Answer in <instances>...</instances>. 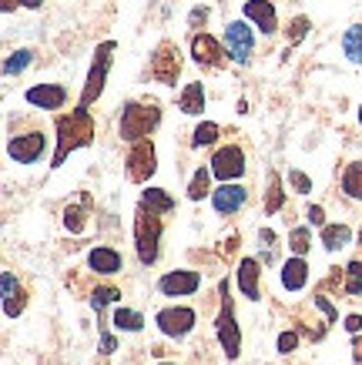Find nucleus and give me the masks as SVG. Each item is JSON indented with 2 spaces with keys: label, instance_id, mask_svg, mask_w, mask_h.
<instances>
[{
  "label": "nucleus",
  "instance_id": "obj_1",
  "mask_svg": "<svg viewBox=\"0 0 362 365\" xmlns=\"http://www.w3.org/2000/svg\"><path fill=\"white\" fill-rule=\"evenodd\" d=\"M54 131H57V151L51 158V168H61L71 158V151L88 148L98 138V121L91 118L88 108H74L71 114H57Z\"/></svg>",
  "mask_w": 362,
  "mask_h": 365
},
{
  "label": "nucleus",
  "instance_id": "obj_2",
  "mask_svg": "<svg viewBox=\"0 0 362 365\" xmlns=\"http://www.w3.org/2000/svg\"><path fill=\"white\" fill-rule=\"evenodd\" d=\"M161 238H165V215L138 201L134 208V252L144 268H151L161 258Z\"/></svg>",
  "mask_w": 362,
  "mask_h": 365
},
{
  "label": "nucleus",
  "instance_id": "obj_3",
  "mask_svg": "<svg viewBox=\"0 0 362 365\" xmlns=\"http://www.w3.org/2000/svg\"><path fill=\"white\" fill-rule=\"evenodd\" d=\"M158 124H161V104H154V101H128L121 108L118 134H121V141L138 144L144 138H151V131Z\"/></svg>",
  "mask_w": 362,
  "mask_h": 365
},
{
  "label": "nucleus",
  "instance_id": "obj_4",
  "mask_svg": "<svg viewBox=\"0 0 362 365\" xmlns=\"http://www.w3.org/2000/svg\"><path fill=\"white\" fill-rule=\"evenodd\" d=\"M215 335H218V345L225 359H238L241 355V329H238V315H235V305H231L228 295V282H218V315H215Z\"/></svg>",
  "mask_w": 362,
  "mask_h": 365
},
{
  "label": "nucleus",
  "instance_id": "obj_5",
  "mask_svg": "<svg viewBox=\"0 0 362 365\" xmlns=\"http://www.w3.org/2000/svg\"><path fill=\"white\" fill-rule=\"evenodd\" d=\"M114 51H118V44H114V41H104V44H98V51H94V61H91V71H88V81H84V88H81V101H77V108H91V104H94V101L104 94V84H108L111 64H114Z\"/></svg>",
  "mask_w": 362,
  "mask_h": 365
},
{
  "label": "nucleus",
  "instance_id": "obj_6",
  "mask_svg": "<svg viewBox=\"0 0 362 365\" xmlns=\"http://www.w3.org/2000/svg\"><path fill=\"white\" fill-rule=\"evenodd\" d=\"M181 47L175 44V41H161V44L151 51V64H148V71H151V78L158 81V84H165V88H175L178 84V74H181Z\"/></svg>",
  "mask_w": 362,
  "mask_h": 365
},
{
  "label": "nucleus",
  "instance_id": "obj_7",
  "mask_svg": "<svg viewBox=\"0 0 362 365\" xmlns=\"http://www.w3.org/2000/svg\"><path fill=\"white\" fill-rule=\"evenodd\" d=\"M225 51H228V57L235 61V64H252L255 57V31L248 27V21H228V27H225Z\"/></svg>",
  "mask_w": 362,
  "mask_h": 365
},
{
  "label": "nucleus",
  "instance_id": "obj_8",
  "mask_svg": "<svg viewBox=\"0 0 362 365\" xmlns=\"http://www.w3.org/2000/svg\"><path fill=\"white\" fill-rule=\"evenodd\" d=\"M195 309H188V305H168L154 315V325H158V332L168 335V339H188L191 329H195Z\"/></svg>",
  "mask_w": 362,
  "mask_h": 365
},
{
  "label": "nucleus",
  "instance_id": "obj_9",
  "mask_svg": "<svg viewBox=\"0 0 362 365\" xmlns=\"http://www.w3.org/2000/svg\"><path fill=\"white\" fill-rule=\"evenodd\" d=\"M44 151H47L44 131H24V134H14L11 141H7V155L17 165H37L44 158Z\"/></svg>",
  "mask_w": 362,
  "mask_h": 365
},
{
  "label": "nucleus",
  "instance_id": "obj_10",
  "mask_svg": "<svg viewBox=\"0 0 362 365\" xmlns=\"http://www.w3.org/2000/svg\"><path fill=\"white\" fill-rule=\"evenodd\" d=\"M128 181H134V185H144L148 178L158 171V151H154V144L144 138V141L131 144V151H128Z\"/></svg>",
  "mask_w": 362,
  "mask_h": 365
},
{
  "label": "nucleus",
  "instance_id": "obj_11",
  "mask_svg": "<svg viewBox=\"0 0 362 365\" xmlns=\"http://www.w3.org/2000/svg\"><path fill=\"white\" fill-rule=\"evenodd\" d=\"M208 168L221 185H225V181H238V178L245 175V151H241L238 144H221L218 151L211 155Z\"/></svg>",
  "mask_w": 362,
  "mask_h": 365
},
{
  "label": "nucleus",
  "instance_id": "obj_12",
  "mask_svg": "<svg viewBox=\"0 0 362 365\" xmlns=\"http://www.w3.org/2000/svg\"><path fill=\"white\" fill-rule=\"evenodd\" d=\"M191 57H195V64L208 67V71H221V67L231 61L228 51H225V44L215 41L211 34H201V31L191 37Z\"/></svg>",
  "mask_w": 362,
  "mask_h": 365
},
{
  "label": "nucleus",
  "instance_id": "obj_13",
  "mask_svg": "<svg viewBox=\"0 0 362 365\" xmlns=\"http://www.w3.org/2000/svg\"><path fill=\"white\" fill-rule=\"evenodd\" d=\"M201 288V275L195 268H181V272H165L158 278V292L161 295H171V299H185V295H195Z\"/></svg>",
  "mask_w": 362,
  "mask_h": 365
},
{
  "label": "nucleus",
  "instance_id": "obj_14",
  "mask_svg": "<svg viewBox=\"0 0 362 365\" xmlns=\"http://www.w3.org/2000/svg\"><path fill=\"white\" fill-rule=\"evenodd\" d=\"M245 201H248V191L241 188L238 181H225L221 188L211 191V208L218 215H235V211L245 208Z\"/></svg>",
  "mask_w": 362,
  "mask_h": 365
},
{
  "label": "nucleus",
  "instance_id": "obj_15",
  "mask_svg": "<svg viewBox=\"0 0 362 365\" xmlns=\"http://www.w3.org/2000/svg\"><path fill=\"white\" fill-rule=\"evenodd\" d=\"M24 98H27V104L41 108V111H61L67 104V88L64 84H37Z\"/></svg>",
  "mask_w": 362,
  "mask_h": 365
},
{
  "label": "nucleus",
  "instance_id": "obj_16",
  "mask_svg": "<svg viewBox=\"0 0 362 365\" xmlns=\"http://www.w3.org/2000/svg\"><path fill=\"white\" fill-rule=\"evenodd\" d=\"M121 252L118 248H111V245H94L91 248V255H88V268L94 272V275H104V278H111V275H118L121 272Z\"/></svg>",
  "mask_w": 362,
  "mask_h": 365
},
{
  "label": "nucleus",
  "instance_id": "obj_17",
  "mask_svg": "<svg viewBox=\"0 0 362 365\" xmlns=\"http://www.w3.org/2000/svg\"><path fill=\"white\" fill-rule=\"evenodd\" d=\"M238 292L245 299L258 302V295H262V262L258 258H241L238 262Z\"/></svg>",
  "mask_w": 362,
  "mask_h": 365
},
{
  "label": "nucleus",
  "instance_id": "obj_18",
  "mask_svg": "<svg viewBox=\"0 0 362 365\" xmlns=\"http://www.w3.org/2000/svg\"><path fill=\"white\" fill-rule=\"evenodd\" d=\"M245 21L255 24L262 34H275L278 31V14L268 0H245Z\"/></svg>",
  "mask_w": 362,
  "mask_h": 365
},
{
  "label": "nucleus",
  "instance_id": "obj_19",
  "mask_svg": "<svg viewBox=\"0 0 362 365\" xmlns=\"http://www.w3.org/2000/svg\"><path fill=\"white\" fill-rule=\"evenodd\" d=\"M24 309H27V292H24V285L14 282V272H4V315L17 319V315H24Z\"/></svg>",
  "mask_w": 362,
  "mask_h": 365
},
{
  "label": "nucleus",
  "instance_id": "obj_20",
  "mask_svg": "<svg viewBox=\"0 0 362 365\" xmlns=\"http://www.w3.org/2000/svg\"><path fill=\"white\" fill-rule=\"evenodd\" d=\"M282 288L286 292H302V288L308 285V265L302 255H296V258H288L286 265H282Z\"/></svg>",
  "mask_w": 362,
  "mask_h": 365
},
{
  "label": "nucleus",
  "instance_id": "obj_21",
  "mask_svg": "<svg viewBox=\"0 0 362 365\" xmlns=\"http://www.w3.org/2000/svg\"><path fill=\"white\" fill-rule=\"evenodd\" d=\"M178 111H185V114H201L205 111V84H201V81L185 84V91L178 94Z\"/></svg>",
  "mask_w": 362,
  "mask_h": 365
},
{
  "label": "nucleus",
  "instance_id": "obj_22",
  "mask_svg": "<svg viewBox=\"0 0 362 365\" xmlns=\"http://www.w3.org/2000/svg\"><path fill=\"white\" fill-rule=\"evenodd\" d=\"M88 205H91V198H84L81 205H67V208H64V228H67L71 235L88 232V225H91Z\"/></svg>",
  "mask_w": 362,
  "mask_h": 365
},
{
  "label": "nucleus",
  "instance_id": "obj_23",
  "mask_svg": "<svg viewBox=\"0 0 362 365\" xmlns=\"http://www.w3.org/2000/svg\"><path fill=\"white\" fill-rule=\"evenodd\" d=\"M342 195L352 201H362V161H349L342 171Z\"/></svg>",
  "mask_w": 362,
  "mask_h": 365
},
{
  "label": "nucleus",
  "instance_id": "obj_24",
  "mask_svg": "<svg viewBox=\"0 0 362 365\" xmlns=\"http://www.w3.org/2000/svg\"><path fill=\"white\" fill-rule=\"evenodd\" d=\"M349 245H352L349 225H326V228H322V248L339 252V248H349Z\"/></svg>",
  "mask_w": 362,
  "mask_h": 365
},
{
  "label": "nucleus",
  "instance_id": "obj_25",
  "mask_svg": "<svg viewBox=\"0 0 362 365\" xmlns=\"http://www.w3.org/2000/svg\"><path fill=\"white\" fill-rule=\"evenodd\" d=\"M211 168H198L195 175H191V181H188V198L191 201H205V195H211Z\"/></svg>",
  "mask_w": 362,
  "mask_h": 365
},
{
  "label": "nucleus",
  "instance_id": "obj_26",
  "mask_svg": "<svg viewBox=\"0 0 362 365\" xmlns=\"http://www.w3.org/2000/svg\"><path fill=\"white\" fill-rule=\"evenodd\" d=\"M286 205V191H282V178L268 171V195H265V215H278Z\"/></svg>",
  "mask_w": 362,
  "mask_h": 365
},
{
  "label": "nucleus",
  "instance_id": "obj_27",
  "mask_svg": "<svg viewBox=\"0 0 362 365\" xmlns=\"http://www.w3.org/2000/svg\"><path fill=\"white\" fill-rule=\"evenodd\" d=\"M342 51L352 64H362V24H352L349 31L342 34Z\"/></svg>",
  "mask_w": 362,
  "mask_h": 365
},
{
  "label": "nucleus",
  "instance_id": "obj_28",
  "mask_svg": "<svg viewBox=\"0 0 362 365\" xmlns=\"http://www.w3.org/2000/svg\"><path fill=\"white\" fill-rule=\"evenodd\" d=\"M114 329L118 332H141L144 329V315L134 309H114Z\"/></svg>",
  "mask_w": 362,
  "mask_h": 365
},
{
  "label": "nucleus",
  "instance_id": "obj_29",
  "mask_svg": "<svg viewBox=\"0 0 362 365\" xmlns=\"http://www.w3.org/2000/svg\"><path fill=\"white\" fill-rule=\"evenodd\" d=\"M141 201L148 205V208L161 211V215H171V211H175V198H171L165 188H148V191H141Z\"/></svg>",
  "mask_w": 362,
  "mask_h": 365
},
{
  "label": "nucleus",
  "instance_id": "obj_30",
  "mask_svg": "<svg viewBox=\"0 0 362 365\" xmlns=\"http://www.w3.org/2000/svg\"><path fill=\"white\" fill-rule=\"evenodd\" d=\"M31 61H34V51H31V47H21V51H14V54H7V61H4V78L24 74V71L31 67Z\"/></svg>",
  "mask_w": 362,
  "mask_h": 365
},
{
  "label": "nucleus",
  "instance_id": "obj_31",
  "mask_svg": "<svg viewBox=\"0 0 362 365\" xmlns=\"http://www.w3.org/2000/svg\"><path fill=\"white\" fill-rule=\"evenodd\" d=\"M342 292L352 295V299H362V258L346 265V282H342Z\"/></svg>",
  "mask_w": 362,
  "mask_h": 365
},
{
  "label": "nucleus",
  "instance_id": "obj_32",
  "mask_svg": "<svg viewBox=\"0 0 362 365\" xmlns=\"http://www.w3.org/2000/svg\"><path fill=\"white\" fill-rule=\"evenodd\" d=\"M218 134H221V128L215 121H201L195 128V134H191V148H211V144L218 141Z\"/></svg>",
  "mask_w": 362,
  "mask_h": 365
},
{
  "label": "nucleus",
  "instance_id": "obj_33",
  "mask_svg": "<svg viewBox=\"0 0 362 365\" xmlns=\"http://www.w3.org/2000/svg\"><path fill=\"white\" fill-rule=\"evenodd\" d=\"M288 248L306 258L308 248H312V232H308V228H292V232H288Z\"/></svg>",
  "mask_w": 362,
  "mask_h": 365
},
{
  "label": "nucleus",
  "instance_id": "obj_34",
  "mask_svg": "<svg viewBox=\"0 0 362 365\" xmlns=\"http://www.w3.org/2000/svg\"><path fill=\"white\" fill-rule=\"evenodd\" d=\"M121 299V292L114 285H101L94 288V295H91V305H94V312H101L104 305H111V302H118Z\"/></svg>",
  "mask_w": 362,
  "mask_h": 365
},
{
  "label": "nucleus",
  "instance_id": "obj_35",
  "mask_svg": "<svg viewBox=\"0 0 362 365\" xmlns=\"http://www.w3.org/2000/svg\"><path fill=\"white\" fill-rule=\"evenodd\" d=\"M308 27H312V21L298 14L296 21L288 24V44H302V41H306V34H308Z\"/></svg>",
  "mask_w": 362,
  "mask_h": 365
},
{
  "label": "nucleus",
  "instance_id": "obj_36",
  "mask_svg": "<svg viewBox=\"0 0 362 365\" xmlns=\"http://www.w3.org/2000/svg\"><path fill=\"white\" fill-rule=\"evenodd\" d=\"M288 185H292L298 195H308V191H312V181H308V175H302L298 168H292V171H288Z\"/></svg>",
  "mask_w": 362,
  "mask_h": 365
},
{
  "label": "nucleus",
  "instance_id": "obj_37",
  "mask_svg": "<svg viewBox=\"0 0 362 365\" xmlns=\"http://www.w3.org/2000/svg\"><path fill=\"white\" fill-rule=\"evenodd\" d=\"M296 345H298V332H292V329H288V332L278 335V352H282V355H292V352H296Z\"/></svg>",
  "mask_w": 362,
  "mask_h": 365
},
{
  "label": "nucleus",
  "instance_id": "obj_38",
  "mask_svg": "<svg viewBox=\"0 0 362 365\" xmlns=\"http://www.w3.org/2000/svg\"><path fill=\"white\" fill-rule=\"evenodd\" d=\"M312 302H316V309H322V312H326V319H329V325H332V322H339V312L332 309V302L326 299V295H316V299H312Z\"/></svg>",
  "mask_w": 362,
  "mask_h": 365
},
{
  "label": "nucleus",
  "instance_id": "obj_39",
  "mask_svg": "<svg viewBox=\"0 0 362 365\" xmlns=\"http://www.w3.org/2000/svg\"><path fill=\"white\" fill-rule=\"evenodd\" d=\"M308 225H316V228H326V211L318 208V205H312V208H308Z\"/></svg>",
  "mask_w": 362,
  "mask_h": 365
},
{
  "label": "nucleus",
  "instance_id": "obj_40",
  "mask_svg": "<svg viewBox=\"0 0 362 365\" xmlns=\"http://www.w3.org/2000/svg\"><path fill=\"white\" fill-rule=\"evenodd\" d=\"M208 21V7H195L191 11V17H188V24H191V31H198V24Z\"/></svg>",
  "mask_w": 362,
  "mask_h": 365
},
{
  "label": "nucleus",
  "instance_id": "obj_41",
  "mask_svg": "<svg viewBox=\"0 0 362 365\" xmlns=\"http://www.w3.org/2000/svg\"><path fill=\"white\" fill-rule=\"evenodd\" d=\"M346 332H349V335H359L362 332V315H349V319H346Z\"/></svg>",
  "mask_w": 362,
  "mask_h": 365
},
{
  "label": "nucleus",
  "instance_id": "obj_42",
  "mask_svg": "<svg viewBox=\"0 0 362 365\" xmlns=\"http://www.w3.org/2000/svg\"><path fill=\"white\" fill-rule=\"evenodd\" d=\"M101 345H104V352H114V349H118V342H114L108 332H101Z\"/></svg>",
  "mask_w": 362,
  "mask_h": 365
},
{
  "label": "nucleus",
  "instance_id": "obj_43",
  "mask_svg": "<svg viewBox=\"0 0 362 365\" xmlns=\"http://www.w3.org/2000/svg\"><path fill=\"white\" fill-rule=\"evenodd\" d=\"M238 252V235H231L228 242H225V255H235Z\"/></svg>",
  "mask_w": 362,
  "mask_h": 365
},
{
  "label": "nucleus",
  "instance_id": "obj_44",
  "mask_svg": "<svg viewBox=\"0 0 362 365\" xmlns=\"http://www.w3.org/2000/svg\"><path fill=\"white\" fill-rule=\"evenodd\" d=\"M41 4H44V0H21V7H27V11H37Z\"/></svg>",
  "mask_w": 362,
  "mask_h": 365
},
{
  "label": "nucleus",
  "instance_id": "obj_45",
  "mask_svg": "<svg viewBox=\"0 0 362 365\" xmlns=\"http://www.w3.org/2000/svg\"><path fill=\"white\" fill-rule=\"evenodd\" d=\"M17 4H21V0H0V7H4V14H11L14 7H17Z\"/></svg>",
  "mask_w": 362,
  "mask_h": 365
},
{
  "label": "nucleus",
  "instance_id": "obj_46",
  "mask_svg": "<svg viewBox=\"0 0 362 365\" xmlns=\"http://www.w3.org/2000/svg\"><path fill=\"white\" fill-rule=\"evenodd\" d=\"M359 124H362V108H359Z\"/></svg>",
  "mask_w": 362,
  "mask_h": 365
},
{
  "label": "nucleus",
  "instance_id": "obj_47",
  "mask_svg": "<svg viewBox=\"0 0 362 365\" xmlns=\"http://www.w3.org/2000/svg\"><path fill=\"white\" fill-rule=\"evenodd\" d=\"M359 248H362V232H359Z\"/></svg>",
  "mask_w": 362,
  "mask_h": 365
},
{
  "label": "nucleus",
  "instance_id": "obj_48",
  "mask_svg": "<svg viewBox=\"0 0 362 365\" xmlns=\"http://www.w3.org/2000/svg\"><path fill=\"white\" fill-rule=\"evenodd\" d=\"M161 365H171V362H161Z\"/></svg>",
  "mask_w": 362,
  "mask_h": 365
}]
</instances>
